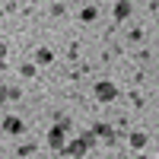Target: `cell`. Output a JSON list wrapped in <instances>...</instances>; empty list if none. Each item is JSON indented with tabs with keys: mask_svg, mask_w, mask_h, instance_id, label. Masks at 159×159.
<instances>
[{
	"mask_svg": "<svg viewBox=\"0 0 159 159\" xmlns=\"http://www.w3.org/2000/svg\"><path fill=\"white\" fill-rule=\"evenodd\" d=\"M89 143H92V137L89 134H83V137H76V140H70V143H64V156H70V159H83L86 156V150H89Z\"/></svg>",
	"mask_w": 159,
	"mask_h": 159,
	"instance_id": "obj_1",
	"label": "cell"
},
{
	"mask_svg": "<svg viewBox=\"0 0 159 159\" xmlns=\"http://www.w3.org/2000/svg\"><path fill=\"white\" fill-rule=\"evenodd\" d=\"M96 99L99 102H115L118 99V86L108 83V80H99V83H96Z\"/></svg>",
	"mask_w": 159,
	"mask_h": 159,
	"instance_id": "obj_2",
	"label": "cell"
},
{
	"mask_svg": "<svg viewBox=\"0 0 159 159\" xmlns=\"http://www.w3.org/2000/svg\"><path fill=\"white\" fill-rule=\"evenodd\" d=\"M64 137H67V124H54L48 130V147L51 150H64V143H67Z\"/></svg>",
	"mask_w": 159,
	"mask_h": 159,
	"instance_id": "obj_3",
	"label": "cell"
},
{
	"mask_svg": "<svg viewBox=\"0 0 159 159\" xmlns=\"http://www.w3.org/2000/svg\"><path fill=\"white\" fill-rule=\"evenodd\" d=\"M0 127H3V134H10V137H19L22 130H25V121H22L19 115H7V118H3V124H0Z\"/></svg>",
	"mask_w": 159,
	"mask_h": 159,
	"instance_id": "obj_4",
	"label": "cell"
},
{
	"mask_svg": "<svg viewBox=\"0 0 159 159\" xmlns=\"http://www.w3.org/2000/svg\"><path fill=\"white\" fill-rule=\"evenodd\" d=\"M127 16H130V3H127V0H118V3H115V19L121 22V19H127Z\"/></svg>",
	"mask_w": 159,
	"mask_h": 159,
	"instance_id": "obj_5",
	"label": "cell"
},
{
	"mask_svg": "<svg viewBox=\"0 0 159 159\" xmlns=\"http://www.w3.org/2000/svg\"><path fill=\"white\" fill-rule=\"evenodd\" d=\"M92 137H102V140H111V137H115V130H111L108 124H96V127H92Z\"/></svg>",
	"mask_w": 159,
	"mask_h": 159,
	"instance_id": "obj_6",
	"label": "cell"
},
{
	"mask_svg": "<svg viewBox=\"0 0 159 159\" xmlns=\"http://www.w3.org/2000/svg\"><path fill=\"white\" fill-rule=\"evenodd\" d=\"M130 147H134V150L147 147V134H140V130H137V134H130Z\"/></svg>",
	"mask_w": 159,
	"mask_h": 159,
	"instance_id": "obj_7",
	"label": "cell"
},
{
	"mask_svg": "<svg viewBox=\"0 0 159 159\" xmlns=\"http://www.w3.org/2000/svg\"><path fill=\"white\" fill-rule=\"evenodd\" d=\"M35 57H38V64H51V51H48V48H38Z\"/></svg>",
	"mask_w": 159,
	"mask_h": 159,
	"instance_id": "obj_8",
	"label": "cell"
},
{
	"mask_svg": "<svg viewBox=\"0 0 159 159\" xmlns=\"http://www.w3.org/2000/svg\"><path fill=\"white\" fill-rule=\"evenodd\" d=\"M80 16H83V22H92V19H96V7H86Z\"/></svg>",
	"mask_w": 159,
	"mask_h": 159,
	"instance_id": "obj_9",
	"label": "cell"
},
{
	"mask_svg": "<svg viewBox=\"0 0 159 159\" xmlns=\"http://www.w3.org/2000/svg\"><path fill=\"white\" fill-rule=\"evenodd\" d=\"M22 76H35V64H22Z\"/></svg>",
	"mask_w": 159,
	"mask_h": 159,
	"instance_id": "obj_10",
	"label": "cell"
},
{
	"mask_svg": "<svg viewBox=\"0 0 159 159\" xmlns=\"http://www.w3.org/2000/svg\"><path fill=\"white\" fill-rule=\"evenodd\" d=\"M32 150H35V147H32V143H25V147H19V150H16V153H19V156H22V159H25V156H29V153H32Z\"/></svg>",
	"mask_w": 159,
	"mask_h": 159,
	"instance_id": "obj_11",
	"label": "cell"
},
{
	"mask_svg": "<svg viewBox=\"0 0 159 159\" xmlns=\"http://www.w3.org/2000/svg\"><path fill=\"white\" fill-rule=\"evenodd\" d=\"M7 99H10V92H7V86H3V83H0V102H7Z\"/></svg>",
	"mask_w": 159,
	"mask_h": 159,
	"instance_id": "obj_12",
	"label": "cell"
},
{
	"mask_svg": "<svg viewBox=\"0 0 159 159\" xmlns=\"http://www.w3.org/2000/svg\"><path fill=\"white\" fill-rule=\"evenodd\" d=\"M13 159H22V156H13Z\"/></svg>",
	"mask_w": 159,
	"mask_h": 159,
	"instance_id": "obj_13",
	"label": "cell"
}]
</instances>
